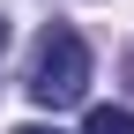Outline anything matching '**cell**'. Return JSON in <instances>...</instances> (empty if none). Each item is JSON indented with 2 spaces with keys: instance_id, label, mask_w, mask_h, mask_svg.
<instances>
[{
  "instance_id": "3957f363",
  "label": "cell",
  "mask_w": 134,
  "mask_h": 134,
  "mask_svg": "<svg viewBox=\"0 0 134 134\" xmlns=\"http://www.w3.org/2000/svg\"><path fill=\"white\" fill-rule=\"evenodd\" d=\"M15 134H60V127H37V119H30V127H15Z\"/></svg>"
},
{
  "instance_id": "277c9868",
  "label": "cell",
  "mask_w": 134,
  "mask_h": 134,
  "mask_svg": "<svg viewBox=\"0 0 134 134\" xmlns=\"http://www.w3.org/2000/svg\"><path fill=\"white\" fill-rule=\"evenodd\" d=\"M0 52H8V23H0Z\"/></svg>"
},
{
  "instance_id": "6da1fadb",
  "label": "cell",
  "mask_w": 134,
  "mask_h": 134,
  "mask_svg": "<svg viewBox=\"0 0 134 134\" xmlns=\"http://www.w3.org/2000/svg\"><path fill=\"white\" fill-rule=\"evenodd\" d=\"M23 90H30V104H37V112H67V104H82V97H90V45H82L67 23H45Z\"/></svg>"
},
{
  "instance_id": "7a4b0ae2",
  "label": "cell",
  "mask_w": 134,
  "mask_h": 134,
  "mask_svg": "<svg viewBox=\"0 0 134 134\" xmlns=\"http://www.w3.org/2000/svg\"><path fill=\"white\" fill-rule=\"evenodd\" d=\"M82 134H134V112L127 104H97L90 119H82Z\"/></svg>"
}]
</instances>
